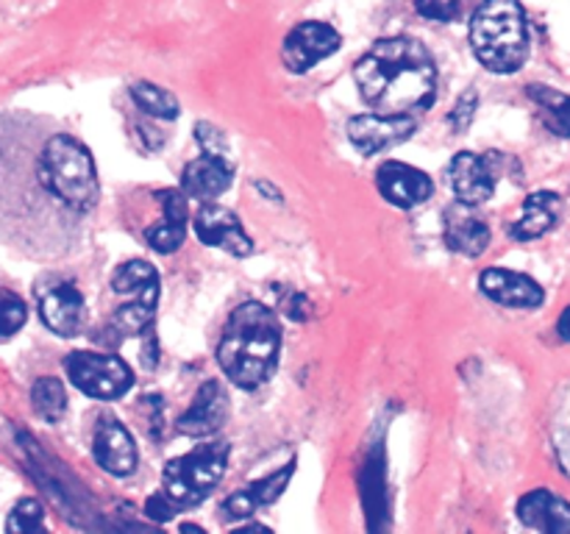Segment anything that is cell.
Masks as SVG:
<instances>
[{
  "mask_svg": "<svg viewBox=\"0 0 570 534\" xmlns=\"http://www.w3.org/2000/svg\"><path fill=\"white\" fill-rule=\"evenodd\" d=\"M529 98L534 100V106L540 109V120L551 134L570 137V95L554 87L534 83V87H529Z\"/></svg>",
  "mask_w": 570,
  "mask_h": 534,
  "instance_id": "22",
  "label": "cell"
},
{
  "mask_svg": "<svg viewBox=\"0 0 570 534\" xmlns=\"http://www.w3.org/2000/svg\"><path fill=\"white\" fill-rule=\"evenodd\" d=\"M195 234L209 248H220L232 256H250L254 254V243L248 234L243 231V222L232 209L217 204H206L204 209L195 215Z\"/></svg>",
  "mask_w": 570,
  "mask_h": 534,
  "instance_id": "11",
  "label": "cell"
},
{
  "mask_svg": "<svg viewBox=\"0 0 570 534\" xmlns=\"http://www.w3.org/2000/svg\"><path fill=\"white\" fill-rule=\"evenodd\" d=\"M362 98L379 115H415L432 106L438 67L432 53L412 37L373 44L354 67Z\"/></svg>",
  "mask_w": 570,
  "mask_h": 534,
  "instance_id": "1",
  "label": "cell"
},
{
  "mask_svg": "<svg viewBox=\"0 0 570 534\" xmlns=\"http://www.w3.org/2000/svg\"><path fill=\"white\" fill-rule=\"evenodd\" d=\"M340 50V33L326 22H301L287 33L282 59L287 70L306 72Z\"/></svg>",
  "mask_w": 570,
  "mask_h": 534,
  "instance_id": "9",
  "label": "cell"
},
{
  "mask_svg": "<svg viewBox=\"0 0 570 534\" xmlns=\"http://www.w3.org/2000/svg\"><path fill=\"white\" fill-rule=\"evenodd\" d=\"M282 350V326L265 304L237 306L223 328L217 362L237 387L256 389L273 376Z\"/></svg>",
  "mask_w": 570,
  "mask_h": 534,
  "instance_id": "2",
  "label": "cell"
},
{
  "mask_svg": "<svg viewBox=\"0 0 570 534\" xmlns=\"http://www.w3.org/2000/svg\"><path fill=\"white\" fill-rule=\"evenodd\" d=\"M65 370L83 395L98 400L120 398L134 384L131 367L120 356L92 354V350H76L67 356Z\"/></svg>",
  "mask_w": 570,
  "mask_h": 534,
  "instance_id": "7",
  "label": "cell"
},
{
  "mask_svg": "<svg viewBox=\"0 0 570 534\" xmlns=\"http://www.w3.org/2000/svg\"><path fill=\"white\" fill-rule=\"evenodd\" d=\"M45 526V506L37 498L17 501L14 510L9 512L6 528L9 532H39Z\"/></svg>",
  "mask_w": 570,
  "mask_h": 534,
  "instance_id": "27",
  "label": "cell"
},
{
  "mask_svg": "<svg viewBox=\"0 0 570 534\" xmlns=\"http://www.w3.org/2000/svg\"><path fill=\"white\" fill-rule=\"evenodd\" d=\"M92 454L95 462L106 473H111V476H128V473L137 471V443H134L131 432L120 421H115V417H104L95 426Z\"/></svg>",
  "mask_w": 570,
  "mask_h": 534,
  "instance_id": "13",
  "label": "cell"
},
{
  "mask_svg": "<svg viewBox=\"0 0 570 534\" xmlns=\"http://www.w3.org/2000/svg\"><path fill=\"white\" fill-rule=\"evenodd\" d=\"M443 237L451 250L462 256H482L490 245V226L473 211L471 204L456 200L445 209Z\"/></svg>",
  "mask_w": 570,
  "mask_h": 534,
  "instance_id": "17",
  "label": "cell"
},
{
  "mask_svg": "<svg viewBox=\"0 0 570 534\" xmlns=\"http://www.w3.org/2000/svg\"><path fill=\"white\" fill-rule=\"evenodd\" d=\"M557 334H560L566 343H570V306L560 315V323H557Z\"/></svg>",
  "mask_w": 570,
  "mask_h": 534,
  "instance_id": "32",
  "label": "cell"
},
{
  "mask_svg": "<svg viewBox=\"0 0 570 534\" xmlns=\"http://www.w3.org/2000/svg\"><path fill=\"white\" fill-rule=\"evenodd\" d=\"M195 139L200 142L204 154H215V156L228 154L226 137H223L220 128H215L212 122H198V126H195Z\"/></svg>",
  "mask_w": 570,
  "mask_h": 534,
  "instance_id": "29",
  "label": "cell"
},
{
  "mask_svg": "<svg viewBox=\"0 0 570 534\" xmlns=\"http://www.w3.org/2000/svg\"><path fill=\"white\" fill-rule=\"evenodd\" d=\"M176 501L170 498V495L161 490V493H156L154 498H148V504H145V510H148V517H154V521H170L173 512H176Z\"/></svg>",
  "mask_w": 570,
  "mask_h": 534,
  "instance_id": "30",
  "label": "cell"
},
{
  "mask_svg": "<svg viewBox=\"0 0 570 534\" xmlns=\"http://www.w3.org/2000/svg\"><path fill=\"white\" fill-rule=\"evenodd\" d=\"M376 187L382 198L399 209H415L426 204L434 192L432 178L404 161H384L376 172Z\"/></svg>",
  "mask_w": 570,
  "mask_h": 534,
  "instance_id": "12",
  "label": "cell"
},
{
  "mask_svg": "<svg viewBox=\"0 0 570 534\" xmlns=\"http://www.w3.org/2000/svg\"><path fill=\"white\" fill-rule=\"evenodd\" d=\"M523 526L546 534H570V504L549 490H532L518 504Z\"/></svg>",
  "mask_w": 570,
  "mask_h": 534,
  "instance_id": "19",
  "label": "cell"
},
{
  "mask_svg": "<svg viewBox=\"0 0 570 534\" xmlns=\"http://www.w3.org/2000/svg\"><path fill=\"white\" fill-rule=\"evenodd\" d=\"M39 315L45 326L59 337H76L87 320V304L76 284L56 281L39 289Z\"/></svg>",
  "mask_w": 570,
  "mask_h": 534,
  "instance_id": "10",
  "label": "cell"
},
{
  "mask_svg": "<svg viewBox=\"0 0 570 534\" xmlns=\"http://www.w3.org/2000/svg\"><path fill=\"white\" fill-rule=\"evenodd\" d=\"M415 9L421 11L426 20L451 22L465 11V0H415Z\"/></svg>",
  "mask_w": 570,
  "mask_h": 534,
  "instance_id": "28",
  "label": "cell"
},
{
  "mask_svg": "<svg viewBox=\"0 0 570 534\" xmlns=\"http://www.w3.org/2000/svg\"><path fill=\"white\" fill-rule=\"evenodd\" d=\"M479 289L488 295L490 300L510 309H538L546 300L543 287L534 281L527 273L504 270V267H490L479 276Z\"/></svg>",
  "mask_w": 570,
  "mask_h": 534,
  "instance_id": "14",
  "label": "cell"
},
{
  "mask_svg": "<svg viewBox=\"0 0 570 534\" xmlns=\"http://www.w3.org/2000/svg\"><path fill=\"white\" fill-rule=\"evenodd\" d=\"M228 465L226 443H206L193 448L189 454L170 459L161 476V487L176 501L178 506H195L212 495V490L220 484Z\"/></svg>",
  "mask_w": 570,
  "mask_h": 534,
  "instance_id": "5",
  "label": "cell"
},
{
  "mask_svg": "<svg viewBox=\"0 0 570 534\" xmlns=\"http://www.w3.org/2000/svg\"><path fill=\"white\" fill-rule=\"evenodd\" d=\"M26 300L17 293H11V289L0 287V339L14 337V334L26 326Z\"/></svg>",
  "mask_w": 570,
  "mask_h": 534,
  "instance_id": "25",
  "label": "cell"
},
{
  "mask_svg": "<svg viewBox=\"0 0 570 534\" xmlns=\"http://www.w3.org/2000/svg\"><path fill=\"white\" fill-rule=\"evenodd\" d=\"M31 406L45 423H59L67 412L65 384L53 376H42L31 387Z\"/></svg>",
  "mask_w": 570,
  "mask_h": 534,
  "instance_id": "23",
  "label": "cell"
},
{
  "mask_svg": "<svg viewBox=\"0 0 570 534\" xmlns=\"http://www.w3.org/2000/svg\"><path fill=\"white\" fill-rule=\"evenodd\" d=\"M471 44L490 72H518L529 59V26L521 0H484L471 20Z\"/></svg>",
  "mask_w": 570,
  "mask_h": 534,
  "instance_id": "3",
  "label": "cell"
},
{
  "mask_svg": "<svg viewBox=\"0 0 570 534\" xmlns=\"http://www.w3.org/2000/svg\"><path fill=\"white\" fill-rule=\"evenodd\" d=\"M449 178L451 187H454L456 200H462V204L479 206L488 198H493L495 170L493 161L484 159V156L471 154V150L456 154L449 167Z\"/></svg>",
  "mask_w": 570,
  "mask_h": 534,
  "instance_id": "15",
  "label": "cell"
},
{
  "mask_svg": "<svg viewBox=\"0 0 570 534\" xmlns=\"http://www.w3.org/2000/svg\"><path fill=\"white\" fill-rule=\"evenodd\" d=\"M232 178H234V167L226 156L204 154L184 167L181 189L187 192V198L212 204V200L220 198V195L232 187Z\"/></svg>",
  "mask_w": 570,
  "mask_h": 534,
  "instance_id": "18",
  "label": "cell"
},
{
  "mask_svg": "<svg viewBox=\"0 0 570 534\" xmlns=\"http://www.w3.org/2000/svg\"><path fill=\"white\" fill-rule=\"evenodd\" d=\"M39 181L53 198L76 211H89L98 204L100 184L92 154L78 139L56 134L39 156Z\"/></svg>",
  "mask_w": 570,
  "mask_h": 534,
  "instance_id": "4",
  "label": "cell"
},
{
  "mask_svg": "<svg viewBox=\"0 0 570 534\" xmlns=\"http://www.w3.org/2000/svg\"><path fill=\"white\" fill-rule=\"evenodd\" d=\"M184 234H187V222L161 217L159 226L148 228L145 239H148L150 248L159 250V254H173V250H178L184 245Z\"/></svg>",
  "mask_w": 570,
  "mask_h": 534,
  "instance_id": "26",
  "label": "cell"
},
{
  "mask_svg": "<svg viewBox=\"0 0 570 534\" xmlns=\"http://www.w3.org/2000/svg\"><path fill=\"white\" fill-rule=\"evenodd\" d=\"M131 98L145 115L159 117V120H176L178 117V100L176 95L167 92V89L156 87V83H134L131 87Z\"/></svg>",
  "mask_w": 570,
  "mask_h": 534,
  "instance_id": "24",
  "label": "cell"
},
{
  "mask_svg": "<svg viewBox=\"0 0 570 534\" xmlns=\"http://www.w3.org/2000/svg\"><path fill=\"white\" fill-rule=\"evenodd\" d=\"M417 120L412 115H362L348 122V139L360 154L376 156L395 148L415 134Z\"/></svg>",
  "mask_w": 570,
  "mask_h": 534,
  "instance_id": "8",
  "label": "cell"
},
{
  "mask_svg": "<svg viewBox=\"0 0 570 534\" xmlns=\"http://www.w3.org/2000/svg\"><path fill=\"white\" fill-rule=\"evenodd\" d=\"M473 106H476V95H473V92L468 95V100L465 98L460 100V106H456L454 115H451V120H454L456 128H462V117H465V122L471 120V117H473Z\"/></svg>",
  "mask_w": 570,
  "mask_h": 534,
  "instance_id": "31",
  "label": "cell"
},
{
  "mask_svg": "<svg viewBox=\"0 0 570 534\" xmlns=\"http://www.w3.org/2000/svg\"><path fill=\"white\" fill-rule=\"evenodd\" d=\"M228 395L217 382H206L193 398L189 409L178 417L176 428L184 437H209L226 423Z\"/></svg>",
  "mask_w": 570,
  "mask_h": 534,
  "instance_id": "16",
  "label": "cell"
},
{
  "mask_svg": "<svg viewBox=\"0 0 570 534\" xmlns=\"http://www.w3.org/2000/svg\"><path fill=\"white\" fill-rule=\"evenodd\" d=\"M562 211V200L557 192H532L521 206V215L510 226V234L521 243H529V239H538L543 234H549L551 228L557 226Z\"/></svg>",
  "mask_w": 570,
  "mask_h": 534,
  "instance_id": "20",
  "label": "cell"
},
{
  "mask_svg": "<svg viewBox=\"0 0 570 534\" xmlns=\"http://www.w3.org/2000/svg\"><path fill=\"white\" fill-rule=\"evenodd\" d=\"M289 476H293V465L282 467V471L271 473L267 478H259V482H254L250 487L234 493L232 498L226 501L228 517H248V515H254L256 506L273 504V501H276L278 495L287 490Z\"/></svg>",
  "mask_w": 570,
  "mask_h": 534,
  "instance_id": "21",
  "label": "cell"
},
{
  "mask_svg": "<svg viewBox=\"0 0 570 534\" xmlns=\"http://www.w3.org/2000/svg\"><path fill=\"white\" fill-rule=\"evenodd\" d=\"M111 287L117 295L128 298L115 315V326L122 334H145L154 326L156 300H159V273L142 259H131L117 267Z\"/></svg>",
  "mask_w": 570,
  "mask_h": 534,
  "instance_id": "6",
  "label": "cell"
}]
</instances>
